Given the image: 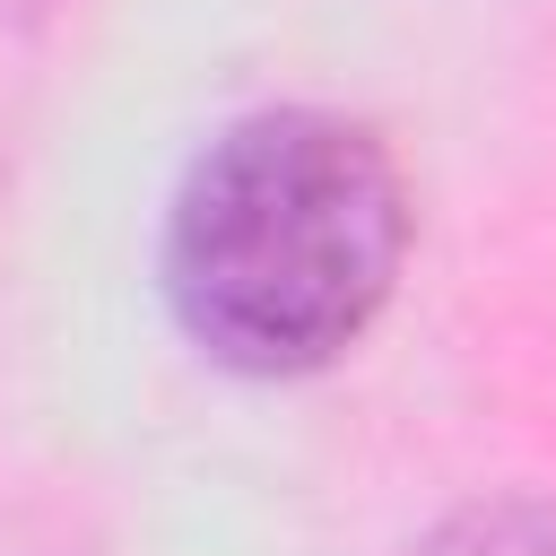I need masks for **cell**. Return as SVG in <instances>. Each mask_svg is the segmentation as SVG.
<instances>
[{
    "instance_id": "2",
    "label": "cell",
    "mask_w": 556,
    "mask_h": 556,
    "mask_svg": "<svg viewBox=\"0 0 556 556\" xmlns=\"http://www.w3.org/2000/svg\"><path fill=\"white\" fill-rule=\"evenodd\" d=\"M408 556H556V504L547 495H478L443 513Z\"/></svg>"
},
{
    "instance_id": "1",
    "label": "cell",
    "mask_w": 556,
    "mask_h": 556,
    "mask_svg": "<svg viewBox=\"0 0 556 556\" xmlns=\"http://www.w3.org/2000/svg\"><path fill=\"white\" fill-rule=\"evenodd\" d=\"M417 208L382 130L330 104H261L226 122L165 200V313L252 382L339 365L400 287Z\"/></svg>"
}]
</instances>
